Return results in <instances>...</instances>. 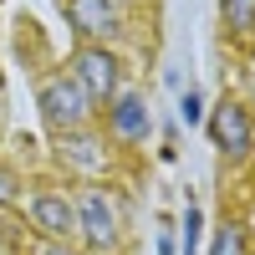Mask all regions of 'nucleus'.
I'll return each instance as SVG.
<instances>
[{"mask_svg": "<svg viewBox=\"0 0 255 255\" xmlns=\"http://www.w3.org/2000/svg\"><path fill=\"white\" fill-rule=\"evenodd\" d=\"M87 108H92V102L82 97V87H77V82H67V77H51L46 87H41V118H46L56 133L82 128V123H87Z\"/></svg>", "mask_w": 255, "mask_h": 255, "instance_id": "1", "label": "nucleus"}, {"mask_svg": "<svg viewBox=\"0 0 255 255\" xmlns=\"http://www.w3.org/2000/svg\"><path fill=\"white\" fill-rule=\"evenodd\" d=\"M209 138H215V148H225V153H235V158H245L250 148H255V123H250V113L240 108V102H220L215 108V118H209Z\"/></svg>", "mask_w": 255, "mask_h": 255, "instance_id": "2", "label": "nucleus"}, {"mask_svg": "<svg viewBox=\"0 0 255 255\" xmlns=\"http://www.w3.org/2000/svg\"><path fill=\"white\" fill-rule=\"evenodd\" d=\"M77 230H82V240H87L92 250H108L118 240V215H113V204L102 189H87L77 204Z\"/></svg>", "mask_w": 255, "mask_h": 255, "instance_id": "3", "label": "nucleus"}, {"mask_svg": "<svg viewBox=\"0 0 255 255\" xmlns=\"http://www.w3.org/2000/svg\"><path fill=\"white\" fill-rule=\"evenodd\" d=\"M77 87H82L87 102H108L113 87H118V61L97 46H82L77 51Z\"/></svg>", "mask_w": 255, "mask_h": 255, "instance_id": "4", "label": "nucleus"}, {"mask_svg": "<svg viewBox=\"0 0 255 255\" xmlns=\"http://www.w3.org/2000/svg\"><path fill=\"white\" fill-rule=\"evenodd\" d=\"M67 20H72V31L87 36V41L92 36H118V26H123L113 0H67Z\"/></svg>", "mask_w": 255, "mask_h": 255, "instance_id": "5", "label": "nucleus"}, {"mask_svg": "<svg viewBox=\"0 0 255 255\" xmlns=\"http://www.w3.org/2000/svg\"><path fill=\"white\" fill-rule=\"evenodd\" d=\"M31 215H36V225L46 230V235H72V230H77V209L61 194H36L31 199Z\"/></svg>", "mask_w": 255, "mask_h": 255, "instance_id": "6", "label": "nucleus"}, {"mask_svg": "<svg viewBox=\"0 0 255 255\" xmlns=\"http://www.w3.org/2000/svg\"><path fill=\"white\" fill-rule=\"evenodd\" d=\"M113 128H118L123 138H143V133H148V108H143V97H133V92L118 97V102H113Z\"/></svg>", "mask_w": 255, "mask_h": 255, "instance_id": "7", "label": "nucleus"}, {"mask_svg": "<svg viewBox=\"0 0 255 255\" xmlns=\"http://www.w3.org/2000/svg\"><path fill=\"white\" fill-rule=\"evenodd\" d=\"M209 255H250V245H245V225H225L220 235H215V250Z\"/></svg>", "mask_w": 255, "mask_h": 255, "instance_id": "8", "label": "nucleus"}, {"mask_svg": "<svg viewBox=\"0 0 255 255\" xmlns=\"http://www.w3.org/2000/svg\"><path fill=\"white\" fill-rule=\"evenodd\" d=\"M199 230H204V209H199V204H189V209H184V245H179L184 255H194V250H199Z\"/></svg>", "mask_w": 255, "mask_h": 255, "instance_id": "9", "label": "nucleus"}, {"mask_svg": "<svg viewBox=\"0 0 255 255\" xmlns=\"http://www.w3.org/2000/svg\"><path fill=\"white\" fill-rule=\"evenodd\" d=\"M225 20L235 31H255V0H225Z\"/></svg>", "mask_w": 255, "mask_h": 255, "instance_id": "10", "label": "nucleus"}, {"mask_svg": "<svg viewBox=\"0 0 255 255\" xmlns=\"http://www.w3.org/2000/svg\"><path fill=\"white\" fill-rule=\"evenodd\" d=\"M67 148H72V158H77V163H87V168H97V163H102V153H92V148H97L92 138H72Z\"/></svg>", "mask_w": 255, "mask_h": 255, "instance_id": "11", "label": "nucleus"}, {"mask_svg": "<svg viewBox=\"0 0 255 255\" xmlns=\"http://www.w3.org/2000/svg\"><path fill=\"white\" fill-rule=\"evenodd\" d=\"M179 118H184V123H199V118H204V108H199V92H184V102H179Z\"/></svg>", "mask_w": 255, "mask_h": 255, "instance_id": "12", "label": "nucleus"}, {"mask_svg": "<svg viewBox=\"0 0 255 255\" xmlns=\"http://www.w3.org/2000/svg\"><path fill=\"white\" fill-rule=\"evenodd\" d=\"M10 194H15V184H10V179H5V174H0V204H5V199H10Z\"/></svg>", "mask_w": 255, "mask_h": 255, "instance_id": "13", "label": "nucleus"}, {"mask_svg": "<svg viewBox=\"0 0 255 255\" xmlns=\"http://www.w3.org/2000/svg\"><path fill=\"white\" fill-rule=\"evenodd\" d=\"M158 255H174V240H168V235L158 240Z\"/></svg>", "mask_w": 255, "mask_h": 255, "instance_id": "14", "label": "nucleus"}, {"mask_svg": "<svg viewBox=\"0 0 255 255\" xmlns=\"http://www.w3.org/2000/svg\"><path fill=\"white\" fill-rule=\"evenodd\" d=\"M41 255H72V250H61V245H46V250H41Z\"/></svg>", "mask_w": 255, "mask_h": 255, "instance_id": "15", "label": "nucleus"}]
</instances>
